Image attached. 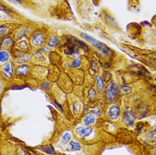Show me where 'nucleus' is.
<instances>
[{
    "mask_svg": "<svg viewBox=\"0 0 156 155\" xmlns=\"http://www.w3.org/2000/svg\"><path fill=\"white\" fill-rule=\"evenodd\" d=\"M76 134L78 136H82V137H85V136H88L93 132V129L91 127H79L76 130Z\"/></svg>",
    "mask_w": 156,
    "mask_h": 155,
    "instance_id": "423d86ee",
    "label": "nucleus"
},
{
    "mask_svg": "<svg viewBox=\"0 0 156 155\" xmlns=\"http://www.w3.org/2000/svg\"><path fill=\"white\" fill-rule=\"evenodd\" d=\"M81 65V60L79 58H75L72 62V66L73 67H78V66Z\"/></svg>",
    "mask_w": 156,
    "mask_h": 155,
    "instance_id": "4be33fe9",
    "label": "nucleus"
},
{
    "mask_svg": "<svg viewBox=\"0 0 156 155\" xmlns=\"http://www.w3.org/2000/svg\"><path fill=\"white\" fill-rule=\"evenodd\" d=\"M28 31L27 30H22V31H20L17 34H16V39H20L21 37H23V36H26L27 34Z\"/></svg>",
    "mask_w": 156,
    "mask_h": 155,
    "instance_id": "6ab92c4d",
    "label": "nucleus"
},
{
    "mask_svg": "<svg viewBox=\"0 0 156 155\" xmlns=\"http://www.w3.org/2000/svg\"><path fill=\"white\" fill-rule=\"evenodd\" d=\"M9 58V55L6 51H1L0 52V63H5L8 61Z\"/></svg>",
    "mask_w": 156,
    "mask_h": 155,
    "instance_id": "9d476101",
    "label": "nucleus"
},
{
    "mask_svg": "<svg viewBox=\"0 0 156 155\" xmlns=\"http://www.w3.org/2000/svg\"><path fill=\"white\" fill-rule=\"evenodd\" d=\"M28 71H29V66L26 65H20L17 68V74L20 76H24V75L28 73Z\"/></svg>",
    "mask_w": 156,
    "mask_h": 155,
    "instance_id": "6e6552de",
    "label": "nucleus"
},
{
    "mask_svg": "<svg viewBox=\"0 0 156 155\" xmlns=\"http://www.w3.org/2000/svg\"><path fill=\"white\" fill-rule=\"evenodd\" d=\"M95 122V117L93 114H87L85 118H84V124L86 125H89L91 124H94Z\"/></svg>",
    "mask_w": 156,
    "mask_h": 155,
    "instance_id": "1a4fd4ad",
    "label": "nucleus"
},
{
    "mask_svg": "<svg viewBox=\"0 0 156 155\" xmlns=\"http://www.w3.org/2000/svg\"><path fill=\"white\" fill-rule=\"evenodd\" d=\"M12 44V40L10 37H5V38L2 41V45L4 47H9Z\"/></svg>",
    "mask_w": 156,
    "mask_h": 155,
    "instance_id": "f3484780",
    "label": "nucleus"
},
{
    "mask_svg": "<svg viewBox=\"0 0 156 155\" xmlns=\"http://www.w3.org/2000/svg\"><path fill=\"white\" fill-rule=\"evenodd\" d=\"M55 104H56V106H57V107H58V108H59V109H60V110L62 111V108L60 107V105L58 104V103H57V102H56V101H55Z\"/></svg>",
    "mask_w": 156,
    "mask_h": 155,
    "instance_id": "393cba45",
    "label": "nucleus"
},
{
    "mask_svg": "<svg viewBox=\"0 0 156 155\" xmlns=\"http://www.w3.org/2000/svg\"><path fill=\"white\" fill-rule=\"evenodd\" d=\"M58 43V38L56 37H53L52 38L49 40V43H48V45L50 47H55Z\"/></svg>",
    "mask_w": 156,
    "mask_h": 155,
    "instance_id": "dca6fc26",
    "label": "nucleus"
},
{
    "mask_svg": "<svg viewBox=\"0 0 156 155\" xmlns=\"http://www.w3.org/2000/svg\"><path fill=\"white\" fill-rule=\"evenodd\" d=\"M43 150L45 152V153H49V154H54V153H55V149H54V147H44V148H43Z\"/></svg>",
    "mask_w": 156,
    "mask_h": 155,
    "instance_id": "aec40b11",
    "label": "nucleus"
},
{
    "mask_svg": "<svg viewBox=\"0 0 156 155\" xmlns=\"http://www.w3.org/2000/svg\"><path fill=\"white\" fill-rule=\"evenodd\" d=\"M120 108L116 105H113L109 108L108 111V117L110 120H116L120 116Z\"/></svg>",
    "mask_w": 156,
    "mask_h": 155,
    "instance_id": "7ed1b4c3",
    "label": "nucleus"
},
{
    "mask_svg": "<svg viewBox=\"0 0 156 155\" xmlns=\"http://www.w3.org/2000/svg\"><path fill=\"white\" fill-rule=\"evenodd\" d=\"M70 139H71V135H70L69 132H66L62 136V143L66 144Z\"/></svg>",
    "mask_w": 156,
    "mask_h": 155,
    "instance_id": "4468645a",
    "label": "nucleus"
},
{
    "mask_svg": "<svg viewBox=\"0 0 156 155\" xmlns=\"http://www.w3.org/2000/svg\"><path fill=\"white\" fill-rule=\"evenodd\" d=\"M3 72H4V74L5 75L6 77H12V75H13V66H12L11 63L4 66V68H3Z\"/></svg>",
    "mask_w": 156,
    "mask_h": 155,
    "instance_id": "0eeeda50",
    "label": "nucleus"
},
{
    "mask_svg": "<svg viewBox=\"0 0 156 155\" xmlns=\"http://www.w3.org/2000/svg\"><path fill=\"white\" fill-rule=\"evenodd\" d=\"M148 140L150 143H156V129L149 132V134H148Z\"/></svg>",
    "mask_w": 156,
    "mask_h": 155,
    "instance_id": "9b49d317",
    "label": "nucleus"
},
{
    "mask_svg": "<svg viewBox=\"0 0 156 155\" xmlns=\"http://www.w3.org/2000/svg\"><path fill=\"white\" fill-rule=\"evenodd\" d=\"M123 119H124V122L126 125H133L135 120V117L133 115L132 112H130L129 110H126L124 112V115H123Z\"/></svg>",
    "mask_w": 156,
    "mask_h": 155,
    "instance_id": "39448f33",
    "label": "nucleus"
},
{
    "mask_svg": "<svg viewBox=\"0 0 156 155\" xmlns=\"http://www.w3.org/2000/svg\"><path fill=\"white\" fill-rule=\"evenodd\" d=\"M121 92L123 93H125V94H129V93H131L133 92V89L131 87L127 86H123L121 87Z\"/></svg>",
    "mask_w": 156,
    "mask_h": 155,
    "instance_id": "a211bd4d",
    "label": "nucleus"
},
{
    "mask_svg": "<svg viewBox=\"0 0 156 155\" xmlns=\"http://www.w3.org/2000/svg\"><path fill=\"white\" fill-rule=\"evenodd\" d=\"M9 30V27L6 25H3V26H0V37L4 36L5 33H7L8 31Z\"/></svg>",
    "mask_w": 156,
    "mask_h": 155,
    "instance_id": "2eb2a0df",
    "label": "nucleus"
},
{
    "mask_svg": "<svg viewBox=\"0 0 156 155\" xmlns=\"http://www.w3.org/2000/svg\"><path fill=\"white\" fill-rule=\"evenodd\" d=\"M44 40H45V37H44L43 33H37V34L33 36L31 43L33 44V46L41 47L43 44Z\"/></svg>",
    "mask_w": 156,
    "mask_h": 155,
    "instance_id": "20e7f679",
    "label": "nucleus"
},
{
    "mask_svg": "<svg viewBox=\"0 0 156 155\" xmlns=\"http://www.w3.org/2000/svg\"><path fill=\"white\" fill-rule=\"evenodd\" d=\"M0 88H1V83H0Z\"/></svg>",
    "mask_w": 156,
    "mask_h": 155,
    "instance_id": "a878e982",
    "label": "nucleus"
},
{
    "mask_svg": "<svg viewBox=\"0 0 156 155\" xmlns=\"http://www.w3.org/2000/svg\"><path fill=\"white\" fill-rule=\"evenodd\" d=\"M70 146L71 150H73V151H77V150L81 149V145H80V143H76V142H70Z\"/></svg>",
    "mask_w": 156,
    "mask_h": 155,
    "instance_id": "ddd939ff",
    "label": "nucleus"
},
{
    "mask_svg": "<svg viewBox=\"0 0 156 155\" xmlns=\"http://www.w3.org/2000/svg\"><path fill=\"white\" fill-rule=\"evenodd\" d=\"M13 4H20V0H8Z\"/></svg>",
    "mask_w": 156,
    "mask_h": 155,
    "instance_id": "5701e85b",
    "label": "nucleus"
},
{
    "mask_svg": "<svg viewBox=\"0 0 156 155\" xmlns=\"http://www.w3.org/2000/svg\"><path fill=\"white\" fill-rule=\"evenodd\" d=\"M117 86L115 82H110L106 87V97L109 101H114L117 96Z\"/></svg>",
    "mask_w": 156,
    "mask_h": 155,
    "instance_id": "f03ea898",
    "label": "nucleus"
},
{
    "mask_svg": "<svg viewBox=\"0 0 156 155\" xmlns=\"http://www.w3.org/2000/svg\"><path fill=\"white\" fill-rule=\"evenodd\" d=\"M95 97H96V92H95V90L92 88V89H90L89 93H88V98L92 100V99H94Z\"/></svg>",
    "mask_w": 156,
    "mask_h": 155,
    "instance_id": "412c9836",
    "label": "nucleus"
},
{
    "mask_svg": "<svg viewBox=\"0 0 156 155\" xmlns=\"http://www.w3.org/2000/svg\"><path fill=\"white\" fill-rule=\"evenodd\" d=\"M81 37H82L83 39H85L87 43H89L92 46H94V48H96L97 49H98L99 51H101L102 53H104L105 55H109V54H110V49H109L108 47L106 46L105 44L98 42V40L94 39L93 37L87 35V34H85V33H82V34H81Z\"/></svg>",
    "mask_w": 156,
    "mask_h": 155,
    "instance_id": "f257e3e1",
    "label": "nucleus"
},
{
    "mask_svg": "<svg viewBox=\"0 0 156 155\" xmlns=\"http://www.w3.org/2000/svg\"><path fill=\"white\" fill-rule=\"evenodd\" d=\"M96 85H97L98 92H101L104 88V82H103V80L100 76H97V78H96Z\"/></svg>",
    "mask_w": 156,
    "mask_h": 155,
    "instance_id": "f8f14e48",
    "label": "nucleus"
},
{
    "mask_svg": "<svg viewBox=\"0 0 156 155\" xmlns=\"http://www.w3.org/2000/svg\"><path fill=\"white\" fill-rule=\"evenodd\" d=\"M43 87H45L46 89H48V87H49V83H48V82L43 83Z\"/></svg>",
    "mask_w": 156,
    "mask_h": 155,
    "instance_id": "b1692460",
    "label": "nucleus"
}]
</instances>
